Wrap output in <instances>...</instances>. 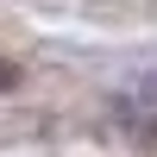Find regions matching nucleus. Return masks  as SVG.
Segmentation results:
<instances>
[{"label": "nucleus", "instance_id": "1", "mask_svg": "<svg viewBox=\"0 0 157 157\" xmlns=\"http://www.w3.org/2000/svg\"><path fill=\"white\" fill-rule=\"evenodd\" d=\"M13 88H19V63L0 57V94H13Z\"/></svg>", "mask_w": 157, "mask_h": 157}]
</instances>
